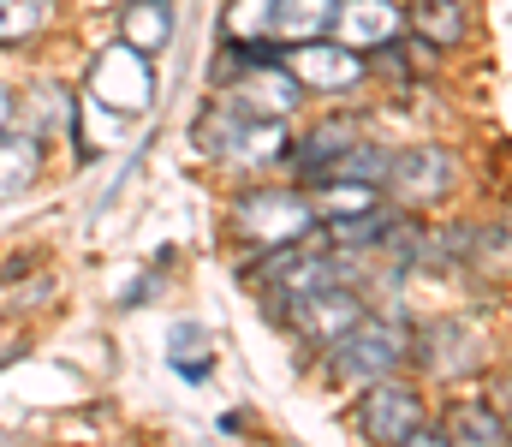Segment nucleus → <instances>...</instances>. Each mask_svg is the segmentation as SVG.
Masks as SVG:
<instances>
[{
	"instance_id": "f257e3e1",
	"label": "nucleus",
	"mask_w": 512,
	"mask_h": 447,
	"mask_svg": "<svg viewBox=\"0 0 512 447\" xmlns=\"http://www.w3.org/2000/svg\"><path fill=\"white\" fill-rule=\"evenodd\" d=\"M191 138L203 155H221V161H274V155H286V120L227 102V108H209Z\"/></svg>"
},
{
	"instance_id": "f03ea898",
	"label": "nucleus",
	"mask_w": 512,
	"mask_h": 447,
	"mask_svg": "<svg viewBox=\"0 0 512 447\" xmlns=\"http://www.w3.org/2000/svg\"><path fill=\"white\" fill-rule=\"evenodd\" d=\"M334 346V370H340V382H382L393 376L399 364H405V352H411V334L399 328V322H387V316H358L340 340H328Z\"/></svg>"
},
{
	"instance_id": "7ed1b4c3",
	"label": "nucleus",
	"mask_w": 512,
	"mask_h": 447,
	"mask_svg": "<svg viewBox=\"0 0 512 447\" xmlns=\"http://www.w3.org/2000/svg\"><path fill=\"white\" fill-rule=\"evenodd\" d=\"M233 227H239V239L256 245V251H280V245H304L310 239L316 209L298 191H251V197H239Z\"/></svg>"
},
{
	"instance_id": "20e7f679",
	"label": "nucleus",
	"mask_w": 512,
	"mask_h": 447,
	"mask_svg": "<svg viewBox=\"0 0 512 447\" xmlns=\"http://www.w3.org/2000/svg\"><path fill=\"white\" fill-rule=\"evenodd\" d=\"M280 66L292 72V84H298V90H352V84L370 72V60H364L358 48H346L340 36H334V42H328V36L292 42V48L280 54Z\"/></svg>"
},
{
	"instance_id": "39448f33",
	"label": "nucleus",
	"mask_w": 512,
	"mask_h": 447,
	"mask_svg": "<svg viewBox=\"0 0 512 447\" xmlns=\"http://www.w3.org/2000/svg\"><path fill=\"white\" fill-rule=\"evenodd\" d=\"M411 352H417V358H423V370H429V376H441V382L471 376V370H483V364H489V340H483V328H477V322H459V316L429 322V328L417 334V346H411Z\"/></svg>"
},
{
	"instance_id": "423d86ee",
	"label": "nucleus",
	"mask_w": 512,
	"mask_h": 447,
	"mask_svg": "<svg viewBox=\"0 0 512 447\" xmlns=\"http://www.w3.org/2000/svg\"><path fill=\"white\" fill-rule=\"evenodd\" d=\"M90 90H96V102L102 108H114V114H143L149 102H155V72H149V54H137V48H108V54H96V66H90Z\"/></svg>"
},
{
	"instance_id": "0eeeda50",
	"label": "nucleus",
	"mask_w": 512,
	"mask_h": 447,
	"mask_svg": "<svg viewBox=\"0 0 512 447\" xmlns=\"http://www.w3.org/2000/svg\"><path fill=\"white\" fill-rule=\"evenodd\" d=\"M417 424H423V400H417L411 388H399L393 376L370 382V394H364V406H358V430H364L370 442H411Z\"/></svg>"
},
{
	"instance_id": "6e6552de",
	"label": "nucleus",
	"mask_w": 512,
	"mask_h": 447,
	"mask_svg": "<svg viewBox=\"0 0 512 447\" xmlns=\"http://www.w3.org/2000/svg\"><path fill=\"white\" fill-rule=\"evenodd\" d=\"M358 316H364V298L352 293L346 281H328V287H316V293L292 298V322H298V334H304V340H316V346L340 340Z\"/></svg>"
},
{
	"instance_id": "1a4fd4ad",
	"label": "nucleus",
	"mask_w": 512,
	"mask_h": 447,
	"mask_svg": "<svg viewBox=\"0 0 512 447\" xmlns=\"http://www.w3.org/2000/svg\"><path fill=\"white\" fill-rule=\"evenodd\" d=\"M453 173H459V167H453L447 149H405V155L387 161L382 185H393V197L417 209V203H441V191L453 185Z\"/></svg>"
},
{
	"instance_id": "9d476101",
	"label": "nucleus",
	"mask_w": 512,
	"mask_h": 447,
	"mask_svg": "<svg viewBox=\"0 0 512 447\" xmlns=\"http://www.w3.org/2000/svg\"><path fill=\"white\" fill-rule=\"evenodd\" d=\"M399 30H405V6H393V0H340L328 36H340L346 48L364 54V48H387V42H399Z\"/></svg>"
},
{
	"instance_id": "9b49d317",
	"label": "nucleus",
	"mask_w": 512,
	"mask_h": 447,
	"mask_svg": "<svg viewBox=\"0 0 512 447\" xmlns=\"http://www.w3.org/2000/svg\"><path fill=\"white\" fill-rule=\"evenodd\" d=\"M233 108L286 120V114L298 108V84H292V72H286L280 60H251V66H239V102H233Z\"/></svg>"
},
{
	"instance_id": "f8f14e48",
	"label": "nucleus",
	"mask_w": 512,
	"mask_h": 447,
	"mask_svg": "<svg viewBox=\"0 0 512 447\" xmlns=\"http://www.w3.org/2000/svg\"><path fill=\"white\" fill-rule=\"evenodd\" d=\"M340 0H268V36L274 42H310L334 30Z\"/></svg>"
},
{
	"instance_id": "ddd939ff",
	"label": "nucleus",
	"mask_w": 512,
	"mask_h": 447,
	"mask_svg": "<svg viewBox=\"0 0 512 447\" xmlns=\"http://www.w3.org/2000/svg\"><path fill=\"white\" fill-rule=\"evenodd\" d=\"M120 36L137 54H161L173 42V0H131L120 12Z\"/></svg>"
},
{
	"instance_id": "4468645a",
	"label": "nucleus",
	"mask_w": 512,
	"mask_h": 447,
	"mask_svg": "<svg viewBox=\"0 0 512 447\" xmlns=\"http://www.w3.org/2000/svg\"><path fill=\"white\" fill-rule=\"evenodd\" d=\"M447 442L495 447V442H507V418L489 412V400H459V406L447 412Z\"/></svg>"
},
{
	"instance_id": "2eb2a0df",
	"label": "nucleus",
	"mask_w": 512,
	"mask_h": 447,
	"mask_svg": "<svg viewBox=\"0 0 512 447\" xmlns=\"http://www.w3.org/2000/svg\"><path fill=\"white\" fill-rule=\"evenodd\" d=\"M405 24H411L429 48H459V42H465V12H459L453 0H423V6L405 12Z\"/></svg>"
},
{
	"instance_id": "dca6fc26",
	"label": "nucleus",
	"mask_w": 512,
	"mask_h": 447,
	"mask_svg": "<svg viewBox=\"0 0 512 447\" xmlns=\"http://www.w3.org/2000/svg\"><path fill=\"white\" fill-rule=\"evenodd\" d=\"M36 167H42V144H36V132H0V197H12V191H24L30 179H36Z\"/></svg>"
},
{
	"instance_id": "f3484780",
	"label": "nucleus",
	"mask_w": 512,
	"mask_h": 447,
	"mask_svg": "<svg viewBox=\"0 0 512 447\" xmlns=\"http://www.w3.org/2000/svg\"><path fill=\"white\" fill-rule=\"evenodd\" d=\"M346 144H358V126H352V120H328V126H316L310 138H298L292 161H298V173H310V167H322L328 155H340Z\"/></svg>"
},
{
	"instance_id": "a211bd4d",
	"label": "nucleus",
	"mask_w": 512,
	"mask_h": 447,
	"mask_svg": "<svg viewBox=\"0 0 512 447\" xmlns=\"http://www.w3.org/2000/svg\"><path fill=\"white\" fill-rule=\"evenodd\" d=\"M42 18H48V0H0V42L42 30Z\"/></svg>"
},
{
	"instance_id": "6ab92c4d",
	"label": "nucleus",
	"mask_w": 512,
	"mask_h": 447,
	"mask_svg": "<svg viewBox=\"0 0 512 447\" xmlns=\"http://www.w3.org/2000/svg\"><path fill=\"white\" fill-rule=\"evenodd\" d=\"M197 346H209V334H203V328H191V322H185V328H173V364H179L191 382H197V376H209V352L197 358Z\"/></svg>"
},
{
	"instance_id": "aec40b11",
	"label": "nucleus",
	"mask_w": 512,
	"mask_h": 447,
	"mask_svg": "<svg viewBox=\"0 0 512 447\" xmlns=\"http://www.w3.org/2000/svg\"><path fill=\"white\" fill-rule=\"evenodd\" d=\"M227 36H233V42L268 36V0H233V12H227Z\"/></svg>"
},
{
	"instance_id": "412c9836",
	"label": "nucleus",
	"mask_w": 512,
	"mask_h": 447,
	"mask_svg": "<svg viewBox=\"0 0 512 447\" xmlns=\"http://www.w3.org/2000/svg\"><path fill=\"white\" fill-rule=\"evenodd\" d=\"M12 126V90H0V132Z\"/></svg>"
}]
</instances>
